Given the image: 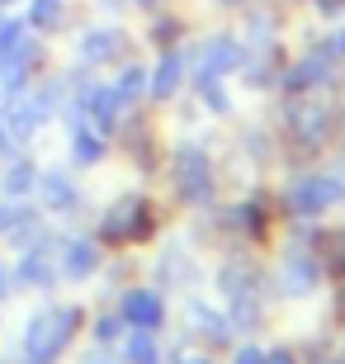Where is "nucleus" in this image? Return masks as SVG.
Returning <instances> with one entry per match:
<instances>
[{
    "label": "nucleus",
    "mask_w": 345,
    "mask_h": 364,
    "mask_svg": "<svg viewBox=\"0 0 345 364\" xmlns=\"http://www.w3.org/2000/svg\"><path fill=\"white\" fill-rule=\"evenodd\" d=\"M71 326H76V312H67V308H53V312H43V317H33V326H28V355L33 360H53Z\"/></svg>",
    "instance_id": "f257e3e1"
},
{
    "label": "nucleus",
    "mask_w": 345,
    "mask_h": 364,
    "mask_svg": "<svg viewBox=\"0 0 345 364\" xmlns=\"http://www.w3.org/2000/svg\"><path fill=\"white\" fill-rule=\"evenodd\" d=\"M241 62V48L232 38H213L203 43V62H199V85H213L218 76H227V71H237Z\"/></svg>",
    "instance_id": "f03ea898"
},
{
    "label": "nucleus",
    "mask_w": 345,
    "mask_h": 364,
    "mask_svg": "<svg viewBox=\"0 0 345 364\" xmlns=\"http://www.w3.org/2000/svg\"><path fill=\"white\" fill-rule=\"evenodd\" d=\"M345 194V185H336V180H327V176H312V180H298L293 185V203L303 208V213H322L327 203H336Z\"/></svg>",
    "instance_id": "7ed1b4c3"
},
{
    "label": "nucleus",
    "mask_w": 345,
    "mask_h": 364,
    "mask_svg": "<svg viewBox=\"0 0 345 364\" xmlns=\"http://www.w3.org/2000/svg\"><path fill=\"white\" fill-rule=\"evenodd\" d=\"M175 180L185 189V199H208V161L199 151H180L175 156Z\"/></svg>",
    "instance_id": "20e7f679"
},
{
    "label": "nucleus",
    "mask_w": 345,
    "mask_h": 364,
    "mask_svg": "<svg viewBox=\"0 0 345 364\" xmlns=\"http://www.w3.org/2000/svg\"><path fill=\"white\" fill-rule=\"evenodd\" d=\"M123 322L142 326V331L161 326V298H152V294H133V298H123Z\"/></svg>",
    "instance_id": "39448f33"
},
{
    "label": "nucleus",
    "mask_w": 345,
    "mask_h": 364,
    "mask_svg": "<svg viewBox=\"0 0 345 364\" xmlns=\"http://www.w3.org/2000/svg\"><path fill=\"white\" fill-rule=\"evenodd\" d=\"M119 43H123V33H114V28H90L80 38V57L85 62H109V57H119Z\"/></svg>",
    "instance_id": "423d86ee"
},
{
    "label": "nucleus",
    "mask_w": 345,
    "mask_h": 364,
    "mask_svg": "<svg viewBox=\"0 0 345 364\" xmlns=\"http://www.w3.org/2000/svg\"><path fill=\"white\" fill-rule=\"evenodd\" d=\"M180 53H166V62L156 67V76H152V95H175V85H180Z\"/></svg>",
    "instance_id": "0eeeda50"
},
{
    "label": "nucleus",
    "mask_w": 345,
    "mask_h": 364,
    "mask_svg": "<svg viewBox=\"0 0 345 364\" xmlns=\"http://www.w3.org/2000/svg\"><path fill=\"white\" fill-rule=\"evenodd\" d=\"M85 105H90V114L109 128V123L119 119V105H123V100H119V90H90V95H85Z\"/></svg>",
    "instance_id": "6e6552de"
},
{
    "label": "nucleus",
    "mask_w": 345,
    "mask_h": 364,
    "mask_svg": "<svg viewBox=\"0 0 345 364\" xmlns=\"http://www.w3.org/2000/svg\"><path fill=\"white\" fill-rule=\"evenodd\" d=\"M43 199H48V208H71L76 189H71L67 176H43Z\"/></svg>",
    "instance_id": "1a4fd4ad"
},
{
    "label": "nucleus",
    "mask_w": 345,
    "mask_h": 364,
    "mask_svg": "<svg viewBox=\"0 0 345 364\" xmlns=\"http://www.w3.org/2000/svg\"><path fill=\"white\" fill-rule=\"evenodd\" d=\"M95 270V246L90 242H71L67 246V274H90Z\"/></svg>",
    "instance_id": "9d476101"
},
{
    "label": "nucleus",
    "mask_w": 345,
    "mask_h": 364,
    "mask_svg": "<svg viewBox=\"0 0 345 364\" xmlns=\"http://www.w3.org/2000/svg\"><path fill=\"white\" fill-rule=\"evenodd\" d=\"M62 19V0H33V24L38 28H53Z\"/></svg>",
    "instance_id": "9b49d317"
},
{
    "label": "nucleus",
    "mask_w": 345,
    "mask_h": 364,
    "mask_svg": "<svg viewBox=\"0 0 345 364\" xmlns=\"http://www.w3.org/2000/svg\"><path fill=\"white\" fill-rule=\"evenodd\" d=\"M105 156V142L95 133H76V161H100Z\"/></svg>",
    "instance_id": "f8f14e48"
},
{
    "label": "nucleus",
    "mask_w": 345,
    "mask_h": 364,
    "mask_svg": "<svg viewBox=\"0 0 345 364\" xmlns=\"http://www.w3.org/2000/svg\"><path fill=\"white\" fill-rule=\"evenodd\" d=\"M114 90H119V100H133V95H142V71L128 67V71L119 76V85H114Z\"/></svg>",
    "instance_id": "ddd939ff"
},
{
    "label": "nucleus",
    "mask_w": 345,
    "mask_h": 364,
    "mask_svg": "<svg viewBox=\"0 0 345 364\" xmlns=\"http://www.w3.org/2000/svg\"><path fill=\"white\" fill-rule=\"evenodd\" d=\"M128 360H133V364H152V360H156L152 336H133V341H128Z\"/></svg>",
    "instance_id": "4468645a"
},
{
    "label": "nucleus",
    "mask_w": 345,
    "mask_h": 364,
    "mask_svg": "<svg viewBox=\"0 0 345 364\" xmlns=\"http://www.w3.org/2000/svg\"><path fill=\"white\" fill-rule=\"evenodd\" d=\"M28 180H33V166H14L10 176H5V194H24Z\"/></svg>",
    "instance_id": "2eb2a0df"
},
{
    "label": "nucleus",
    "mask_w": 345,
    "mask_h": 364,
    "mask_svg": "<svg viewBox=\"0 0 345 364\" xmlns=\"http://www.w3.org/2000/svg\"><path fill=\"white\" fill-rule=\"evenodd\" d=\"M237 364H265V355H255V350H241Z\"/></svg>",
    "instance_id": "dca6fc26"
},
{
    "label": "nucleus",
    "mask_w": 345,
    "mask_h": 364,
    "mask_svg": "<svg viewBox=\"0 0 345 364\" xmlns=\"http://www.w3.org/2000/svg\"><path fill=\"white\" fill-rule=\"evenodd\" d=\"M265 364H293V360H289L284 350H275V355H265Z\"/></svg>",
    "instance_id": "f3484780"
},
{
    "label": "nucleus",
    "mask_w": 345,
    "mask_h": 364,
    "mask_svg": "<svg viewBox=\"0 0 345 364\" xmlns=\"http://www.w3.org/2000/svg\"><path fill=\"white\" fill-rule=\"evenodd\" d=\"M133 5H142V10H152V5H161V0H133Z\"/></svg>",
    "instance_id": "a211bd4d"
},
{
    "label": "nucleus",
    "mask_w": 345,
    "mask_h": 364,
    "mask_svg": "<svg viewBox=\"0 0 345 364\" xmlns=\"http://www.w3.org/2000/svg\"><path fill=\"white\" fill-rule=\"evenodd\" d=\"M185 364H208V360H185Z\"/></svg>",
    "instance_id": "6ab92c4d"
},
{
    "label": "nucleus",
    "mask_w": 345,
    "mask_h": 364,
    "mask_svg": "<svg viewBox=\"0 0 345 364\" xmlns=\"http://www.w3.org/2000/svg\"><path fill=\"white\" fill-rule=\"evenodd\" d=\"M218 5H237V0H218Z\"/></svg>",
    "instance_id": "aec40b11"
},
{
    "label": "nucleus",
    "mask_w": 345,
    "mask_h": 364,
    "mask_svg": "<svg viewBox=\"0 0 345 364\" xmlns=\"http://www.w3.org/2000/svg\"><path fill=\"white\" fill-rule=\"evenodd\" d=\"M0 142H5V128H0Z\"/></svg>",
    "instance_id": "412c9836"
}]
</instances>
